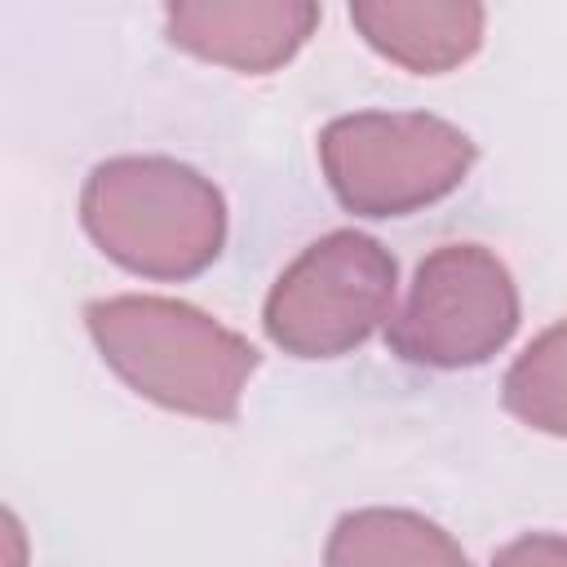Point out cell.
<instances>
[{
  "mask_svg": "<svg viewBox=\"0 0 567 567\" xmlns=\"http://www.w3.org/2000/svg\"><path fill=\"white\" fill-rule=\"evenodd\" d=\"M84 323L133 394L182 416L235 421L257 372V350L239 332L173 297H102L84 306Z\"/></svg>",
  "mask_w": 567,
  "mask_h": 567,
  "instance_id": "obj_1",
  "label": "cell"
},
{
  "mask_svg": "<svg viewBox=\"0 0 567 567\" xmlns=\"http://www.w3.org/2000/svg\"><path fill=\"white\" fill-rule=\"evenodd\" d=\"M89 239L142 279H190L226 244L221 190L168 155H120L89 173L80 195Z\"/></svg>",
  "mask_w": 567,
  "mask_h": 567,
  "instance_id": "obj_2",
  "label": "cell"
},
{
  "mask_svg": "<svg viewBox=\"0 0 567 567\" xmlns=\"http://www.w3.org/2000/svg\"><path fill=\"white\" fill-rule=\"evenodd\" d=\"M319 164L341 208L408 217L465 182L474 142L425 111H354L319 133Z\"/></svg>",
  "mask_w": 567,
  "mask_h": 567,
  "instance_id": "obj_3",
  "label": "cell"
},
{
  "mask_svg": "<svg viewBox=\"0 0 567 567\" xmlns=\"http://www.w3.org/2000/svg\"><path fill=\"white\" fill-rule=\"evenodd\" d=\"M399 266L359 230H332L297 252L275 279L261 323L292 359H341L394 315Z\"/></svg>",
  "mask_w": 567,
  "mask_h": 567,
  "instance_id": "obj_4",
  "label": "cell"
},
{
  "mask_svg": "<svg viewBox=\"0 0 567 567\" xmlns=\"http://www.w3.org/2000/svg\"><path fill=\"white\" fill-rule=\"evenodd\" d=\"M518 328V288L496 252L483 244L434 248L408 288L399 315H390V350L416 368H478L509 346Z\"/></svg>",
  "mask_w": 567,
  "mask_h": 567,
  "instance_id": "obj_5",
  "label": "cell"
},
{
  "mask_svg": "<svg viewBox=\"0 0 567 567\" xmlns=\"http://www.w3.org/2000/svg\"><path fill=\"white\" fill-rule=\"evenodd\" d=\"M319 27V0H168V40L213 66L266 75L297 58Z\"/></svg>",
  "mask_w": 567,
  "mask_h": 567,
  "instance_id": "obj_6",
  "label": "cell"
},
{
  "mask_svg": "<svg viewBox=\"0 0 567 567\" xmlns=\"http://www.w3.org/2000/svg\"><path fill=\"white\" fill-rule=\"evenodd\" d=\"M350 22L372 53L412 75L456 71L483 44V0H350Z\"/></svg>",
  "mask_w": 567,
  "mask_h": 567,
  "instance_id": "obj_7",
  "label": "cell"
},
{
  "mask_svg": "<svg viewBox=\"0 0 567 567\" xmlns=\"http://www.w3.org/2000/svg\"><path fill=\"white\" fill-rule=\"evenodd\" d=\"M323 558L332 567L359 563H465V549L425 514L412 509H354L337 518Z\"/></svg>",
  "mask_w": 567,
  "mask_h": 567,
  "instance_id": "obj_8",
  "label": "cell"
},
{
  "mask_svg": "<svg viewBox=\"0 0 567 567\" xmlns=\"http://www.w3.org/2000/svg\"><path fill=\"white\" fill-rule=\"evenodd\" d=\"M505 412L540 434L567 439V319L532 337L501 385Z\"/></svg>",
  "mask_w": 567,
  "mask_h": 567,
  "instance_id": "obj_9",
  "label": "cell"
},
{
  "mask_svg": "<svg viewBox=\"0 0 567 567\" xmlns=\"http://www.w3.org/2000/svg\"><path fill=\"white\" fill-rule=\"evenodd\" d=\"M492 563H567V540L563 536H549V532L523 536V540L496 549Z\"/></svg>",
  "mask_w": 567,
  "mask_h": 567,
  "instance_id": "obj_10",
  "label": "cell"
}]
</instances>
